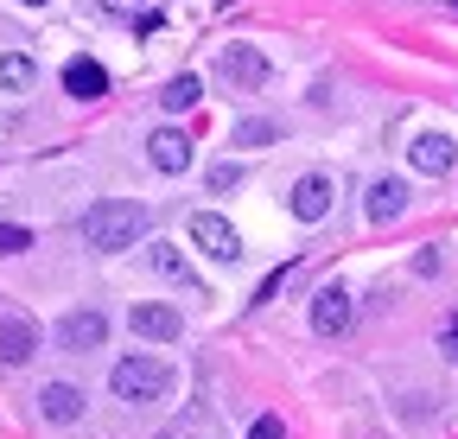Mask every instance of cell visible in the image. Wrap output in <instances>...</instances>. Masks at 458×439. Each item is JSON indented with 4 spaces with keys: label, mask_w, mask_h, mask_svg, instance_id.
Segmentation results:
<instances>
[{
    "label": "cell",
    "mask_w": 458,
    "mask_h": 439,
    "mask_svg": "<svg viewBox=\"0 0 458 439\" xmlns=\"http://www.w3.org/2000/svg\"><path fill=\"white\" fill-rule=\"evenodd\" d=\"M147 224H153L147 204H134V198H96L83 210V242L102 249V255H122V249H134L147 236Z\"/></svg>",
    "instance_id": "cell-1"
},
{
    "label": "cell",
    "mask_w": 458,
    "mask_h": 439,
    "mask_svg": "<svg viewBox=\"0 0 458 439\" xmlns=\"http://www.w3.org/2000/svg\"><path fill=\"white\" fill-rule=\"evenodd\" d=\"M108 389H114V401H159L165 389H172V369L159 363V357H122L108 369Z\"/></svg>",
    "instance_id": "cell-2"
},
{
    "label": "cell",
    "mask_w": 458,
    "mask_h": 439,
    "mask_svg": "<svg viewBox=\"0 0 458 439\" xmlns=\"http://www.w3.org/2000/svg\"><path fill=\"white\" fill-rule=\"evenodd\" d=\"M191 242H198L210 261H242L236 224H229V216H216V210H198V216H191Z\"/></svg>",
    "instance_id": "cell-3"
},
{
    "label": "cell",
    "mask_w": 458,
    "mask_h": 439,
    "mask_svg": "<svg viewBox=\"0 0 458 439\" xmlns=\"http://www.w3.org/2000/svg\"><path fill=\"white\" fill-rule=\"evenodd\" d=\"M38 344H45L38 318H26V312H7V318H0V363H7V369L32 363V357H38Z\"/></svg>",
    "instance_id": "cell-4"
},
{
    "label": "cell",
    "mask_w": 458,
    "mask_h": 439,
    "mask_svg": "<svg viewBox=\"0 0 458 439\" xmlns=\"http://www.w3.org/2000/svg\"><path fill=\"white\" fill-rule=\"evenodd\" d=\"M351 312H357V306H351V293H344L337 281L318 287V293H312V332H318V338H344V332H351Z\"/></svg>",
    "instance_id": "cell-5"
},
{
    "label": "cell",
    "mask_w": 458,
    "mask_h": 439,
    "mask_svg": "<svg viewBox=\"0 0 458 439\" xmlns=\"http://www.w3.org/2000/svg\"><path fill=\"white\" fill-rule=\"evenodd\" d=\"M216 71H223L229 89H261L267 83V58H261L255 45H229L223 58H216Z\"/></svg>",
    "instance_id": "cell-6"
},
{
    "label": "cell",
    "mask_w": 458,
    "mask_h": 439,
    "mask_svg": "<svg viewBox=\"0 0 458 439\" xmlns=\"http://www.w3.org/2000/svg\"><path fill=\"white\" fill-rule=\"evenodd\" d=\"M128 325H134V332H140L147 344H172V338L185 332L179 306H159V300H153V306H134V312H128Z\"/></svg>",
    "instance_id": "cell-7"
},
{
    "label": "cell",
    "mask_w": 458,
    "mask_h": 439,
    "mask_svg": "<svg viewBox=\"0 0 458 439\" xmlns=\"http://www.w3.org/2000/svg\"><path fill=\"white\" fill-rule=\"evenodd\" d=\"M286 210H293L300 224H318V216L331 210V179H325V173H306V179H293V191H286Z\"/></svg>",
    "instance_id": "cell-8"
},
{
    "label": "cell",
    "mask_w": 458,
    "mask_h": 439,
    "mask_svg": "<svg viewBox=\"0 0 458 439\" xmlns=\"http://www.w3.org/2000/svg\"><path fill=\"white\" fill-rule=\"evenodd\" d=\"M102 338H108L102 312H64V318H57V344H64V350H102Z\"/></svg>",
    "instance_id": "cell-9"
},
{
    "label": "cell",
    "mask_w": 458,
    "mask_h": 439,
    "mask_svg": "<svg viewBox=\"0 0 458 439\" xmlns=\"http://www.w3.org/2000/svg\"><path fill=\"white\" fill-rule=\"evenodd\" d=\"M191 153H198V147H191L179 128H159V134L147 140V159H153V173H185V166H191Z\"/></svg>",
    "instance_id": "cell-10"
},
{
    "label": "cell",
    "mask_w": 458,
    "mask_h": 439,
    "mask_svg": "<svg viewBox=\"0 0 458 439\" xmlns=\"http://www.w3.org/2000/svg\"><path fill=\"white\" fill-rule=\"evenodd\" d=\"M64 96H77V102L108 96V71H102L96 58H71V64H64Z\"/></svg>",
    "instance_id": "cell-11"
},
{
    "label": "cell",
    "mask_w": 458,
    "mask_h": 439,
    "mask_svg": "<svg viewBox=\"0 0 458 439\" xmlns=\"http://www.w3.org/2000/svg\"><path fill=\"white\" fill-rule=\"evenodd\" d=\"M408 159H414L420 173H433V179H439V173H452V159H458V147H452V134H420V140L408 147Z\"/></svg>",
    "instance_id": "cell-12"
},
{
    "label": "cell",
    "mask_w": 458,
    "mask_h": 439,
    "mask_svg": "<svg viewBox=\"0 0 458 439\" xmlns=\"http://www.w3.org/2000/svg\"><path fill=\"white\" fill-rule=\"evenodd\" d=\"M363 210H369V224H394V216L408 210V185H401V179H376Z\"/></svg>",
    "instance_id": "cell-13"
},
{
    "label": "cell",
    "mask_w": 458,
    "mask_h": 439,
    "mask_svg": "<svg viewBox=\"0 0 458 439\" xmlns=\"http://www.w3.org/2000/svg\"><path fill=\"white\" fill-rule=\"evenodd\" d=\"M38 414L57 420V426H71V420L83 414V389H71V382H51V389L38 395Z\"/></svg>",
    "instance_id": "cell-14"
},
{
    "label": "cell",
    "mask_w": 458,
    "mask_h": 439,
    "mask_svg": "<svg viewBox=\"0 0 458 439\" xmlns=\"http://www.w3.org/2000/svg\"><path fill=\"white\" fill-rule=\"evenodd\" d=\"M153 267L159 274H172V281H185V293H204V281H198V274L179 261V249H165V242H153Z\"/></svg>",
    "instance_id": "cell-15"
},
{
    "label": "cell",
    "mask_w": 458,
    "mask_h": 439,
    "mask_svg": "<svg viewBox=\"0 0 458 439\" xmlns=\"http://www.w3.org/2000/svg\"><path fill=\"white\" fill-rule=\"evenodd\" d=\"M0 89H32V58H20V51H7V58H0Z\"/></svg>",
    "instance_id": "cell-16"
},
{
    "label": "cell",
    "mask_w": 458,
    "mask_h": 439,
    "mask_svg": "<svg viewBox=\"0 0 458 439\" xmlns=\"http://www.w3.org/2000/svg\"><path fill=\"white\" fill-rule=\"evenodd\" d=\"M159 102H165V108H172V115H185V108H191V102H198V77H172V83H165V96H159Z\"/></svg>",
    "instance_id": "cell-17"
},
{
    "label": "cell",
    "mask_w": 458,
    "mask_h": 439,
    "mask_svg": "<svg viewBox=\"0 0 458 439\" xmlns=\"http://www.w3.org/2000/svg\"><path fill=\"white\" fill-rule=\"evenodd\" d=\"M267 140H280V128H274V122H261V115L236 122V147H267Z\"/></svg>",
    "instance_id": "cell-18"
},
{
    "label": "cell",
    "mask_w": 458,
    "mask_h": 439,
    "mask_svg": "<svg viewBox=\"0 0 458 439\" xmlns=\"http://www.w3.org/2000/svg\"><path fill=\"white\" fill-rule=\"evenodd\" d=\"M249 173H242V159H229V166H210V191H236Z\"/></svg>",
    "instance_id": "cell-19"
},
{
    "label": "cell",
    "mask_w": 458,
    "mask_h": 439,
    "mask_svg": "<svg viewBox=\"0 0 458 439\" xmlns=\"http://www.w3.org/2000/svg\"><path fill=\"white\" fill-rule=\"evenodd\" d=\"M32 249V230H20V224H0V255H26Z\"/></svg>",
    "instance_id": "cell-20"
},
{
    "label": "cell",
    "mask_w": 458,
    "mask_h": 439,
    "mask_svg": "<svg viewBox=\"0 0 458 439\" xmlns=\"http://www.w3.org/2000/svg\"><path fill=\"white\" fill-rule=\"evenodd\" d=\"M249 439H286V426H280V420H274V414H261V420H255V426H249Z\"/></svg>",
    "instance_id": "cell-21"
},
{
    "label": "cell",
    "mask_w": 458,
    "mask_h": 439,
    "mask_svg": "<svg viewBox=\"0 0 458 439\" xmlns=\"http://www.w3.org/2000/svg\"><path fill=\"white\" fill-rule=\"evenodd\" d=\"M147 0H102V13H114V20H128V13H140Z\"/></svg>",
    "instance_id": "cell-22"
},
{
    "label": "cell",
    "mask_w": 458,
    "mask_h": 439,
    "mask_svg": "<svg viewBox=\"0 0 458 439\" xmlns=\"http://www.w3.org/2000/svg\"><path fill=\"white\" fill-rule=\"evenodd\" d=\"M445 357L458 363V325H452V332H445Z\"/></svg>",
    "instance_id": "cell-23"
},
{
    "label": "cell",
    "mask_w": 458,
    "mask_h": 439,
    "mask_svg": "<svg viewBox=\"0 0 458 439\" xmlns=\"http://www.w3.org/2000/svg\"><path fill=\"white\" fill-rule=\"evenodd\" d=\"M20 7H45V0H20Z\"/></svg>",
    "instance_id": "cell-24"
}]
</instances>
